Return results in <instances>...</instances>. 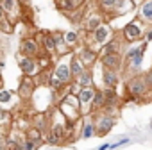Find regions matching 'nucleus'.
I'll return each instance as SVG.
<instances>
[{
  "mask_svg": "<svg viewBox=\"0 0 152 150\" xmlns=\"http://www.w3.org/2000/svg\"><path fill=\"white\" fill-rule=\"evenodd\" d=\"M57 111L63 114V118L70 123H75L79 122L83 116H81V109H79V100H77V95H72L68 93L59 104H57Z\"/></svg>",
  "mask_w": 152,
  "mask_h": 150,
  "instance_id": "f257e3e1",
  "label": "nucleus"
},
{
  "mask_svg": "<svg viewBox=\"0 0 152 150\" xmlns=\"http://www.w3.org/2000/svg\"><path fill=\"white\" fill-rule=\"evenodd\" d=\"M104 22H106V16L97 9L95 4H91L90 9H83V20H81V23H83V29L88 34L93 32L97 27H100Z\"/></svg>",
  "mask_w": 152,
  "mask_h": 150,
  "instance_id": "f03ea898",
  "label": "nucleus"
},
{
  "mask_svg": "<svg viewBox=\"0 0 152 150\" xmlns=\"http://www.w3.org/2000/svg\"><path fill=\"white\" fill-rule=\"evenodd\" d=\"M148 90L150 88H148V84H147L143 75H134V77L129 79L127 84H125V91H127V98L129 100H140V98H143L148 93Z\"/></svg>",
  "mask_w": 152,
  "mask_h": 150,
  "instance_id": "7ed1b4c3",
  "label": "nucleus"
},
{
  "mask_svg": "<svg viewBox=\"0 0 152 150\" xmlns=\"http://www.w3.org/2000/svg\"><path fill=\"white\" fill-rule=\"evenodd\" d=\"M145 32H147V27L143 25V22L140 18L129 22L124 31H122V39L125 43H136V41H141L145 38Z\"/></svg>",
  "mask_w": 152,
  "mask_h": 150,
  "instance_id": "20e7f679",
  "label": "nucleus"
},
{
  "mask_svg": "<svg viewBox=\"0 0 152 150\" xmlns=\"http://www.w3.org/2000/svg\"><path fill=\"white\" fill-rule=\"evenodd\" d=\"M147 41H143L141 45H138V47H131L129 50H127V54H125V57H124V68L127 66L131 71H136V70H140V66H141V61H143V55H145V50H147Z\"/></svg>",
  "mask_w": 152,
  "mask_h": 150,
  "instance_id": "39448f33",
  "label": "nucleus"
},
{
  "mask_svg": "<svg viewBox=\"0 0 152 150\" xmlns=\"http://www.w3.org/2000/svg\"><path fill=\"white\" fill-rule=\"evenodd\" d=\"M116 123V116H111L104 111H97V114L93 116V125H95V134L97 136H107L111 132V129Z\"/></svg>",
  "mask_w": 152,
  "mask_h": 150,
  "instance_id": "423d86ee",
  "label": "nucleus"
},
{
  "mask_svg": "<svg viewBox=\"0 0 152 150\" xmlns=\"http://www.w3.org/2000/svg\"><path fill=\"white\" fill-rule=\"evenodd\" d=\"M70 55H72V52L70 54H66V55H61L59 57V63L54 66V70H52V77H56L61 84H70L72 82V73H70Z\"/></svg>",
  "mask_w": 152,
  "mask_h": 150,
  "instance_id": "0eeeda50",
  "label": "nucleus"
},
{
  "mask_svg": "<svg viewBox=\"0 0 152 150\" xmlns=\"http://www.w3.org/2000/svg\"><path fill=\"white\" fill-rule=\"evenodd\" d=\"M97 88L90 86V88H81L77 93V100H79V109H81V116H88L91 114V104L95 98Z\"/></svg>",
  "mask_w": 152,
  "mask_h": 150,
  "instance_id": "6e6552de",
  "label": "nucleus"
},
{
  "mask_svg": "<svg viewBox=\"0 0 152 150\" xmlns=\"http://www.w3.org/2000/svg\"><path fill=\"white\" fill-rule=\"evenodd\" d=\"M91 34V41L97 45V47H104V45H107L113 38H115V31H113V27L109 25V23H102L100 27H97L93 32H90Z\"/></svg>",
  "mask_w": 152,
  "mask_h": 150,
  "instance_id": "1a4fd4ad",
  "label": "nucleus"
},
{
  "mask_svg": "<svg viewBox=\"0 0 152 150\" xmlns=\"http://www.w3.org/2000/svg\"><path fill=\"white\" fill-rule=\"evenodd\" d=\"M0 6H2V9H4V13H6V16H7L9 22L15 23L20 18H23V9L25 7L18 2V0H2Z\"/></svg>",
  "mask_w": 152,
  "mask_h": 150,
  "instance_id": "9d476101",
  "label": "nucleus"
},
{
  "mask_svg": "<svg viewBox=\"0 0 152 150\" xmlns=\"http://www.w3.org/2000/svg\"><path fill=\"white\" fill-rule=\"evenodd\" d=\"M75 57L81 61V64H83L86 70H91V66L99 61V52H97V50H93L91 47L84 45V47H81V48L77 50Z\"/></svg>",
  "mask_w": 152,
  "mask_h": 150,
  "instance_id": "9b49d317",
  "label": "nucleus"
},
{
  "mask_svg": "<svg viewBox=\"0 0 152 150\" xmlns=\"http://www.w3.org/2000/svg\"><path fill=\"white\" fill-rule=\"evenodd\" d=\"M100 64L104 70L120 73L124 70V55L122 54H104V55H100Z\"/></svg>",
  "mask_w": 152,
  "mask_h": 150,
  "instance_id": "f8f14e48",
  "label": "nucleus"
},
{
  "mask_svg": "<svg viewBox=\"0 0 152 150\" xmlns=\"http://www.w3.org/2000/svg\"><path fill=\"white\" fill-rule=\"evenodd\" d=\"M18 68L22 70V73L25 75V77H36V75L41 71L39 64H38V61L34 57H23V55L18 61Z\"/></svg>",
  "mask_w": 152,
  "mask_h": 150,
  "instance_id": "ddd939ff",
  "label": "nucleus"
},
{
  "mask_svg": "<svg viewBox=\"0 0 152 150\" xmlns=\"http://www.w3.org/2000/svg\"><path fill=\"white\" fill-rule=\"evenodd\" d=\"M43 50H41V47L38 45V41L34 39V38H25V39H22V43H20V54L23 55V57H38L39 54H41Z\"/></svg>",
  "mask_w": 152,
  "mask_h": 150,
  "instance_id": "4468645a",
  "label": "nucleus"
},
{
  "mask_svg": "<svg viewBox=\"0 0 152 150\" xmlns=\"http://www.w3.org/2000/svg\"><path fill=\"white\" fill-rule=\"evenodd\" d=\"M36 41H38V45L41 47V50H45L47 54H56V41H54V36H52V32H48V31H39L38 34H36V38H34Z\"/></svg>",
  "mask_w": 152,
  "mask_h": 150,
  "instance_id": "2eb2a0df",
  "label": "nucleus"
},
{
  "mask_svg": "<svg viewBox=\"0 0 152 150\" xmlns=\"http://www.w3.org/2000/svg\"><path fill=\"white\" fill-rule=\"evenodd\" d=\"M36 82H34V77H25L23 75V79L20 81V86H18V97L22 100H29L36 90Z\"/></svg>",
  "mask_w": 152,
  "mask_h": 150,
  "instance_id": "dca6fc26",
  "label": "nucleus"
},
{
  "mask_svg": "<svg viewBox=\"0 0 152 150\" xmlns=\"http://www.w3.org/2000/svg\"><path fill=\"white\" fill-rule=\"evenodd\" d=\"M84 2H86V0H56V7H57L61 13L70 15V13H73V11L83 9Z\"/></svg>",
  "mask_w": 152,
  "mask_h": 150,
  "instance_id": "f3484780",
  "label": "nucleus"
},
{
  "mask_svg": "<svg viewBox=\"0 0 152 150\" xmlns=\"http://www.w3.org/2000/svg\"><path fill=\"white\" fill-rule=\"evenodd\" d=\"M102 84L106 86V90H116V86L120 84V73L102 68Z\"/></svg>",
  "mask_w": 152,
  "mask_h": 150,
  "instance_id": "a211bd4d",
  "label": "nucleus"
},
{
  "mask_svg": "<svg viewBox=\"0 0 152 150\" xmlns=\"http://www.w3.org/2000/svg\"><path fill=\"white\" fill-rule=\"evenodd\" d=\"M120 0H93V4L97 6V9L107 18V15H113L116 11V6H118Z\"/></svg>",
  "mask_w": 152,
  "mask_h": 150,
  "instance_id": "6ab92c4d",
  "label": "nucleus"
},
{
  "mask_svg": "<svg viewBox=\"0 0 152 150\" xmlns=\"http://www.w3.org/2000/svg\"><path fill=\"white\" fill-rule=\"evenodd\" d=\"M122 45H124L122 38H113L107 45H104L100 48L99 55H104V54H122Z\"/></svg>",
  "mask_w": 152,
  "mask_h": 150,
  "instance_id": "aec40b11",
  "label": "nucleus"
},
{
  "mask_svg": "<svg viewBox=\"0 0 152 150\" xmlns=\"http://www.w3.org/2000/svg\"><path fill=\"white\" fill-rule=\"evenodd\" d=\"M140 20L143 23L152 25V0H141L140 2Z\"/></svg>",
  "mask_w": 152,
  "mask_h": 150,
  "instance_id": "412c9836",
  "label": "nucleus"
},
{
  "mask_svg": "<svg viewBox=\"0 0 152 150\" xmlns=\"http://www.w3.org/2000/svg\"><path fill=\"white\" fill-rule=\"evenodd\" d=\"M83 127H81V138L88 139L91 136H95V125H93V116L88 114V116H83Z\"/></svg>",
  "mask_w": 152,
  "mask_h": 150,
  "instance_id": "4be33fe9",
  "label": "nucleus"
},
{
  "mask_svg": "<svg viewBox=\"0 0 152 150\" xmlns=\"http://www.w3.org/2000/svg\"><path fill=\"white\" fill-rule=\"evenodd\" d=\"M52 36H54V41H56V54H57L59 57L70 54V48L66 47V43H64V39H63V32H52Z\"/></svg>",
  "mask_w": 152,
  "mask_h": 150,
  "instance_id": "5701e85b",
  "label": "nucleus"
},
{
  "mask_svg": "<svg viewBox=\"0 0 152 150\" xmlns=\"http://www.w3.org/2000/svg\"><path fill=\"white\" fill-rule=\"evenodd\" d=\"M84 70H86V68L81 64V61H79L77 57H75V54H72V55H70V73H72V81L77 79Z\"/></svg>",
  "mask_w": 152,
  "mask_h": 150,
  "instance_id": "b1692460",
  "label": "nucleus"
},
{
  "mask_svg": "<svg viewBox=\"0 0 152 150\" xmlns=\"http://www.w3.org/2000/svg\"><path fill=\"white\" fill-rule=\"evenodd\" d=\"M73 82L77 84L79 88H90V86H93V75H91V70H84Z\"/></svg>",
  "mask_w": 152,
  "mask_h": 150,
  "instance_id": "393cba45",
  "label": "nucleus"
},
{
  "mask_svg": "<svg viewBox=\"0 0 152 150\" xmlns=\"http://www.w3.org/2000/svg\"><path fill=\"white\" fill-rule=\"evenodd\" d=\"M63 39H64V43H66L68 48L77 47V45L81 43V36H79V32H75V31H66V32H63Z\"/></svg>",
  "mask_w": 152,
  "mask_h": 150,
  "instance_id": "a878e982",
  "label": "nucleus"
},
{
  "mask_svg": "<svg viewBox=\"0 0 152 150\" xmlns=\"http://www.w3.org/2000/svg\"><path fill=\"white\" fill-rule=\"evenodd\" d=\"M104 97H106V107H118L120 106V97H118L116 90H104Z\"/></svg>",
  "mask_w": 152,
  "mask_h": 150,
  "instance_id": "bb28decb",
  "label": "nucleus"
},
{
  "mask_svg": "<svg viewBox=\"0 0 152 150\" xmlns=\"http://www.w3.org/2000/svg\"><path fill=\"white\" fill-rule=\"evenodd\" d=\"M32 127H36L38 130H41L43 136H45L47 130H48V118H47V114H36L32 118Z\"/></svg>",
  "mask_w": 152,
  "mask_h": 150,
  "instance_id": "cd10ccee",
  "label": "nucleus"
},
{
  "mask_svg": "<svg viewBox=\"0 0 152 150\" xmlns=\"http://www.w3.org/2000/svg\"><path fill=\"white\" fill-rule=\"evenodd\" d=\"M104 107H106V97H104V91L97 90V93H95V98H93V104H91V113L102 111Z\"/></svg>",
  "mask_w": 152,
  "mask_h": 150,
  "instance_id": "c85d7f7f",
  "label": "nucleus"
},
{
  "mask_svg": "<svg viewBox=\"0 0 152 150\" xmlns=\"http://www.w3.org/2000/svg\"><path fill=\"white\" fill-rule=\"evenodd\" d=\"M25 138H27V139H31V141H32V143H36V145H38V143H41V141L45 139L43 132H41V130H38V129H36V127H32V125L25 130Z\"/></svg>",
  "mask_w": 152,
  "mask_h": 150,
  "instance_id": "c756f323",
  "label": "nucleus"
},
{
  "mask_svg": "<svg viewBox=\"0 0 152 150\" xmlns=\"http://www.w3.org/2000/svg\"><path fill=\"white\" fill-rule=\"evenodd\" d=\"M11 123H13V116H11V113H9V111H6L2 106H0V127L7 129Z\"/></svg>",
  "mask_w": 152,
  "mask_h": 150,
  "instance_id": "7c9ffc66",
  "label": "nucleus"
},
{
  "mask_svg": "<svg viewBox=\"0 0 152 150\" xmlns=\"http://www.w3.org/2000/svg\"><path fill=\"white\" fill-rule=\"evenodd\" d=\"M13 98H15V95L9 90L0 88V104H9V102H13Z\"/></svg>",
  "mask_w": 152,
  "mask_h": 150,
  "instance_id": "2f4dec72",
  "label": "nucleus"
},
{
  "mask_svg": "<svg viewBox=\"0 0 152 150\" xmlns=\"http://www.w3.org/2000/svg\"><path fill=\"white\" fill-rule=\"evenodd\" d=\"M13 27H15V23H13V22H9V20H6V22L0 23V32L11 34V32H13Z\"/></svg>",
  "mask_w": 152,
  "mask_h": 150,
  "instance_id": "473e14b6",
  "label": "nucleus"
},
{
  "mask_svg": "<svg viewBox=\"0 0 152 150\" xmlns=\"http://www.w3.org/2000/svg\"><path fill=\"white\" fill-rule=\"evenodd\" d=\"M22 150H36V143H32L31 139L25 138V141L22 143Z\"/></svg>",
  "mask_w": 152,
  "mask_h": 150,
  "instance_id": "72a5a7b5",
  "label": "nucleus"
},
{
  "mask_svg": "<svg viewBox=\"0 0 152 150\" xmlns=\"http://www.w3.org/2000/svg\"><path fill=\"white\" fill-rule=\"evenodd\" d=\"M143 77H145V81H147V84H148V88L152 90V70H148L147 73H143Z\"/></svg>",
  "mask_w": 152,
  "mask_h": 150,
  "instance_id": "f704fd0d",
  "label": "nucleus"
},
{
  "mask_svg": "<svg viewBox=\"0 0 152 150\" xmlns=\"http://www.w3.org/2000/svg\"><path fill=\"white\" fill-rule=\"evenodd\" d=\"M143 39H145L147 43H150V41H152V27H150V29H147V32H145V38H143Z\"/></svg>",
  "mask_w": 152,
  "mask_h": 150,
  "instance_id": "c9c22d12",
  "label": "nucleus"
},
{
  "mask_svg": "<svg viewBox=\"0 0 152 150\" xmlns=\"http://www.w3.org/2000/svg\"><path fill=\"white\" fill-rule=\"evenodd\" d=\"M6 20H7V16H6V13H4V9H2V6H0V23L6 22Z\"/></svg>",
  "mask_w": 152,
  "mask_h": 150,
  "instance_id": "e433bc0d",
  "label": "nucleus"
},
{
  "mask_svg": "<svg viewBox=\"0 0 152 150\" xmlns=\"http://www.w3.org/2000/svg\"><path fill=\"white\" fill-rule=\"evenodd\" d=\"M18 2H20L23 7H29V6H31V0H18Z\"/></svg>",
  "mask_w": 152,
  "mask_h": 150,
  "instance_id": "4c0bfd02",
  "label": "nucleus"
},
{
  "mask_svg": "<svg viewBox=\"0 0 152 150\" xmlns=\"http://www.w3.org/2000/svg\"><path fill=\"white\" fill-rule=\"evenodd\" d=\"M97 150H109V143H104L102 146H99Z\"/></svg>",
  "mask_w": 152,
  "mask_h": 150,
  "instance_id": "58836bf2",
  "label": "nucleus"
},
{
  "mask_svg": "<svg viewBox=\"0 0 152 150\" xmlns=\"http://www.w3.org/2000/svg\"><path fill=\"white\" fill-rule=\"evenodd\" d=\"M0 2H2V0H0Z\"/></svg>",
  "mask_w": 152,
  "mask_h": 150,
  "instance_id": "ea45409f",
  "label": "nucleus"
},
{
  "mask_svg": "<svg viewBox=\"0 0 152 150\" xmlns=\"http://www.w3.org/2000/svg\"><path fill=\"white\" fill-rule=\"evenodd\" d=\"M0 68H2V66H0Z\"/></svg>",
  "mask_w": 152,
  "mask_h": 150,
  "instance_id": "a19ab883",
  "label": "nucleus"
}]
</instances>
